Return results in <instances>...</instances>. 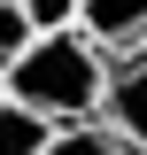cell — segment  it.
<instances>
[{"label": "cell", "mask_w": 147, "mask_h": 155, "mask_svg": "<svg viewBox=\"0 0 147 155\" xmlns=\"http://www.w3.org/2000/svg\"><path fill=\"white\" fill-rule=\"evenodd\" d=\"M47 155H132V147L101 124V116H93V124H62V132L47 140Z\"/></svg>", "instance_id": "cell-5"}, {"label": "cell", "mask_w": 147, "mask_h": 155, "mask_svg": "<svg viewBox=\"0 0 147 155\" xmlns=\"http://www.w3.org/2000/svg\"><path fill=\"white\" fill-rule=\"evenodd\" d=\"M101 85H109V54L85 31H31V47L0 70V101L47 116L54 132L101 116Z\"/></svg>", "instance_id": "cell-1"}, {"label": "cell", "mask_w": 147, "mask_h": 155, "mask_svg": "<svg viewBox=\"0 0 147 155\" xmlns=\"http://www.w3.org/2000/svg\"><path fill=\"white\" fill-rule=\"evenodd\" d=\"M16 8H23L31 31H70L77 23V0H16Z\"/></svg>", "instance_id": "cell-6"}, {"label": "cell", "mask_w": 147, "mask_h": 155, "mask_svg": "<svg viewBox=\"0 0 147 155\" xmlns=\"http://www.w3.org/2000/svg\"><path fill=\"white\" fill-rule=\"evenodd\" d=\"M101 124L124 140L132 155H147V47L109 62V85H101Z\"/></svg>", "instance_id": "cell-2"}, {"label": "cell", "mask_w": 147, "mask_h": 155, "mask_svg": "<svg viewBox=\"0 0 147 155\" xmlns=\"http://www.w3.org/2000/svg\"><path fill=\"white\" fill-rule=\"evenodd\" d=\"M70 31H85L101 54H132V47H147V0H77V23Z\"/></svg>", "instance_id": "cell-3"}, {"label": "cell", "mask_w": 147, "mask_h": 155, "mask_svg": "<svg viewBox=\"0 0 147 155\" xmlns=\"http://www.w3.org/2000/svg\"><path fill=\"white\" fill-rule=\"evenodd\" d=\"M47 140H54V124L31 109H16V101H0V155H47Z\"/></svg>", "instance_id": "cell-4"}, {"label": "cell", "mask_w": 147, "mask_h": 155, "mask_svg": "<svg viewBox=\"0 0 147 155\" xmlns=\"http://www.w3.org/2000/svg\"><path fill=\"white\" fill-rule=\"evenodd\" d=\"M23 47H31V23H23V8H16V0H0V70L16 62Z\"/></svg>", "instance_id": "cell-7"}]
</instances>
